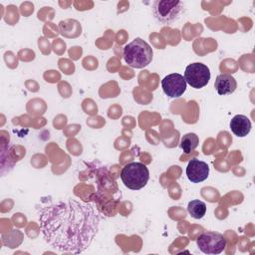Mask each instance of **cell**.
<instances>
[{
    "label": "cell",
    "instance_id": "6da1fadb",
    "mask_svg": "<svg viewBox=\"0 0 255 255\" xmlns=\"http://www.w3.org/2000/svg\"><path fill=\"white\" fill-rule=\"evenodd\" d=\"M38 219L41 233L52 248L74 254L84 252L91 245L100 224L97 208L75 199L43 206Z\"/></svg>",
    "mask_w": 255,
    "mask_h": 255
},
{
    "label": "cell",
    "instance_id": "7a4b0ae2",
    "mask_svg": "<svg viewBox=\"0 0 255 255\" xmlns=\"http://www.w3.org/2000/svg\"><path fill=\"white\" fill-rule=\"evenodd\" d=\"M153 58L150 45L140 38H135L124 47V59L126 63L135 69L148 66Z\"/></svg>",
    "mask_w": 255,
    "mask_h": 255
},
{
    "label": "cell",
    "instance_id": "3957f363",
    "mask_svg": "<svg viewBox=\"0 0 255 255\" xmlns=\"http://www.w3.org/2000/svg\"><path fill=\"white\" fill-rule=\"evenodd\" d=\"M121 179L128 189L139 190L146 185L149 171L146 165L141 162H130L122 168Z\"/></svg>",
    "mask_w": 255,
    "mask_h": 255
},
{
    "label": "cell",
    "instance_id": "277c9868",
    "mask_svg": "<svg viewBox=\"0 0 255 255\" xmlns=\"http://www.w3.org/2000/svg\"><path fill=\"white\" fill-rule=\"evenodd\" d=\"M185 5L182 1L156 0L152 3V15L162 24H170L177 21L183 14Z\"/></svg>",
    "mask_w": 255,
    "mask_h": 255
},
{
    "label": "cell",
    "instance_id": "5b68a950",
    "mask_svg": "<svg viewBox=\"0 0 255 255\" xmlns=\"http://www.w3.org/2000/svg\"><path fill=\"white\" fill-rule=\"evenodd\" d=\"M197 247L205 254H219L226 247V239L221 233L206 231L199 235L196 240Z\"/></svg>",
    "mask_w": 255,
    "mask_h": 255
},
{
    "label": "cell",
    "instance_id": "8992f818",
    "mask_svg": "<svg viewBox=\"0 0 255 255\" xmlns=\"http://www.w3.org/2000/svg\"><path fill=\"white\" fill-rule=\"evenodd\" d=\"M209 68L202 63L189 64L184 71V80L193 89L205 87L210 80Z\"/></svg>",
    "mask_w": 255,
    "mask_h": 255
},
{
    "label": "cell",
    "instance_id": "52a82bcc",
    "mask_svg": "<svg viewBox=\"0 0 255 255\" xmlns=\"http://www.w3.org/2000/svg\"><path fill=\"white\" fill-rule=\"evenodd\" d=\"M186 82L184 77L178 73H172L161 80V88L168 98H179L186 91Z\"/></svg>",
    "mask_w": 255,
    "mask_h": 255
},
{
    "label": "cell",
    "instance_id": "ba28073f",
    "mask_svg": "<svg viewBox=\"0 0 255 255\" xmlns=\"http://www.w3.org/2000/svg\"><path fill=\"white\" fill-rule=\"evenodd\" d=\"M187 178L193 183L204 181L209 175V166L205 161L192 158L186 167Z\"/></svg>",
    "mask_w": 255,
    "mask_h": 255
},
{
    "label": "cell",
    "instance_id": "9c48e42d",
    "mask_svg": "<svg viewBox=\"0 0 255 255\" xmlns=\"http://www.w3.org/2000/svg\"><path fill=\"white\" fill-rule=\"evenodd\" d=\"M214 88L217 94L220 96L230 95L235 92L237 88V82L235 78L229 74H220L215 79Z\"/></svg>",
    "mask_w": 255,
    "mask_h": 255
},
{
    "label": "cell",
    "instance_id": "30bf717a",
    "mask_svg": "<svg viewBox=\"0 0 255 255\" xmlns=\"http://www.w3.org/2000/svg\"><path fill=\"white\" fill-rule=\"evenodd\" d=\"M231 131L238 137H244L251 130V122L244 115H236L230 121Z\"/></svg>",
    "mask_w": 255,
    "mask_h": 255
},
{
    "label": "cell",
    "instance_id": "8fae6325",
    "mask_svg": "<svg viewBox=\"0 0 255 255\" xmlns=\"http://www.w3.org/2000/svg\"><path fill=\"white\" fill-rule=\"evenodd\" d=\"M198 143H199L198 135L194 132H188L181 137L180 147L185 153H190L193 149L197 147Z\"/></svg>",
    "mask_w": 255,
    "mask_h": 255
},
{
    "label": "cell",
    "instance_id": "7c38bea8",
    "mask_svg": "<svg viewBox=\"0 0 255 255\" xmlns=\"http://www.w3.org/2000/svg\"><path fill=\"white\" fill-rule=\"evenodd\" d=\"M187 211L194 219H201L206 213V204L198 199L188 202Z\"/></svg>",
    "mask_w": 255,
    "mask_h": 255
}]
</instances>
